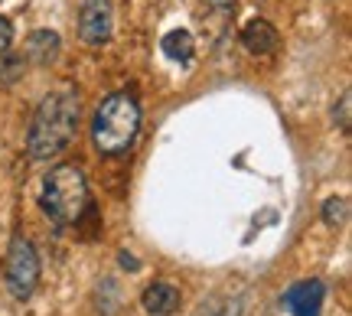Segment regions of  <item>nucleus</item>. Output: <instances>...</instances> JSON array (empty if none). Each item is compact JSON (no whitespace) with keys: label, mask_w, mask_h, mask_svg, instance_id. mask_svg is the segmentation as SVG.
<instances>
[{"label":"nucleus","mask_w":352,"mask_h":316,"mask_svg":"<svg viewBox=\"0 0 352 316\" xmlns=\"http://www.w3.org/2000/svg\"><path fill=\"white\" fill-rule=\"evenodd\" d=\"M114 30V7L111 0H85L82 13H78V36L88 46H101L111 39Z\"/></svg>","instance_id":"39448f33"},{"label":"nucleus","mask_w":352,"mask_h":316,"mask_svg":"<svg viewBox=\"0 0 352 316\" xmlns=\"http://www.w3.org/2000/svg\"><path fill=\"white\" fill-rule=\"evenodd\" d=\"M323 297H327L323 280H297V284H290L287 291H284L280 304L287 306L294 316H320Z\"/></svg>","instance_id":"423d86ee"},{"label":"nucleus","mask_w":352,"mask_h":316,"mask_svg":"<svg viewBox=\"0 0 352 316\" xmlns=\"http://www.w3.org/2000/svg\"><path fill=\"white\" fill-rule=\"evenodd\" d=\"M3 280L13 300H30L39 284V254L33 241L26 235H13L10 248H7V261H3Z\"/></svg>","instance_id":"20e7f679"},{"label":"nucleus","mask_w":352,"mask_h":316,"mask_svg":"<svg viewBox=\"0 0 352 316\" xmlns=\"http://www.w3.org/2000/svg\"><path fill=\"white\" fill-rule=\"evenodd\" d=\"M13 43V23L7 16H0V52H7Z\"/></svg>","instance_id":"4468645a"},{"label":"nucleus","mask_w":352,"mask_h":316,"mask_svg":"<svg viewBox=\"0 0 352 316\" xmlns=\"http://www.w3.org/2000/svg\"><path fill=\"white\" fill-rule=\"evenodd\" d=\"M349 218V199L346 196H329L323 203V222L327 225H346Z\"/></svg>","instance_id":"f8f14e48"},{"label":"nucleus","mask_w":352,"mask_h":316,"mask_svg":"<svg viewBox=\"0 0 352 316\" xmlns=\"http://www.w3.org/2000/svg\"><path fill=\"white\" fill-rule=\"evenodd\" d=\"M39 205L43 212L50 215L56 225H76L78 218L85 215L88 203V179L85 173L72 163H59L52 166L46 179H43V190H39Z\"/></svg>","instance_id":"7ed1b4c3"},{"label":"nucleus","mask_w":352,"mask_h":316,"mask_svg":"<svg viewBox=\"0 0 352 316\" xmlns=\"http://www.w3.org/2000/svg\"><path fill=\"white\" fill-rule=\"evenodd\" d=\"M349 111H352V95H349V91H342V98H340V108L333 111V121H336V127H340L342 134H349V124H352Z\"/></svg>","instance_id":"ddd939ff"},{"label":"nucleus","mask_w":352,"mask_h":316,"mask_svg":"<svg viewBox=\"0 0 352 316\" xmlns=\"http://www.w3.org/2000/svg\"><path fill=\"white\" fill-rule=\"evenodd\" d=\"M212 10H219V13H228V10H235V0H206Z\"/></svg>","instance_id":"2eb2a0df"},{"label":"nucleus","mask_w":352,"mask_h":316,"mask_svg":"<svg viewBox=\"0 0 352 316\" xmlns=\"http://www.w3.org/2000/svg\"><path fill=\"white\" fill-rule=\"evenodd\" d=\"M78 127V95L72 89H56L39 102L30 131H26V153L33 160H52L76 140Z\"/></svg>","instance_id":"f257e3e1"},{"label":"nucleus","mask_w":352,"mask_h":316,"mask_svg":"<svg viewBox=\"0 0 352 316\" xmlns=\"http://www.w3.org/2000/svg\"><path fill=\"white\" fill-rule=\"evenodd\" d=\"M138 131H140V104L134 95L114 91L98 104L95 121H91V140H95L98 153H108V157L124 153L134 144Z\"/></svg>","instance_id":"f03ea898"},{"label":"nucleus","mask_w":352,"mask_h":316,"mask_svg":"<svg viewBox=\"0 0 352 316\" xmlns=\"http://www.w3.org/2000/svg\"><path fill=\"white\" fill-rule=\"evenodd\" d=\"M140 304L153 316H170L176 306H179V291H176L170 280H157V284H151V287L144 291Z\"/></svg>","instance_id":"1a4fd4ad"},{"label":"nucleus","mask_w":352,"mask_h":316,"mask_svg":"<svg viewBox=\"0 0 352 316\" xmlns=\"http://www.w3.org/2000/svg\"><path fill=\"white\" fill-rule=\"evenodd\" d=\"M59 49H63V39H59L56 30H33V33L26 36L23 56H26V63L46 69V65H52L59 59Z\"/></svg>","instance_id":"0eeeda50"},{"label":"nucleus","mask_w":352,"mask_h":316,"mask_svg":"<svg viewBox=\"0 0 352 316\" xmlns=\"http://www.w3.org/2000/svg\"><path fill=\"white\" fill-rule=\"evenodd\" d=\"M160 49L173 59V63H189L192 59V49H196V39L189 30H170L164 39H160Z\"/></svg>","instance_id":"9d476101"},{"label":"nucleus","mask_w":352,"mask_h":316,"mask_svg":"<svg viewBox=\"0 0 352 316\" xmlns=\"http://www.w3.org/2000/svg\"><path fill=\"white\" fill-rule=\"evenodd\" d=\"M118 258H121V267H124V271H140V264H138V261H134V254L121 251V254H118Z\"/></svg>","instance_id":"dca6fc26"},{"label":"nucleus","mask_w":352,"mask_h":316,"mask_svg":"<svg viewBox=\"0 0 352 316\" xmlns=\"http://www.w3.org/2000/svg\"><path fill=\"white\" fill-rule=\"evenodd\" d=\"M23 56H13L10 49L0 52V85H13L23 78Z\"/></svg>","instance_id":"9b49d317"},{"label":"nucleus","mask_w":352,"mask_h":316,"mask_svg":"<svg viewBox=\"0 0 352 316\" xmlns=\"http://www.w3.org/2000/svg\"><path fill=\"white\" fill-rule=\"evenodd\" d=\"M277 43H280L277 30L267 20H261V16H254V20H248L241 26V46L252 56H271L277 49Z\"/></svg>","instance_id":"6e6552de"}]
</instances>
